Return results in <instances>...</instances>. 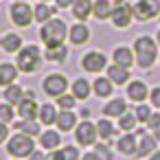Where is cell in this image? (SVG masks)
I'll return each mask as SVG.
<instances>
[{"mask_svg": "<svg viewBox=\"0 0 160 160\" xmlns=\"http://www.w3.org/2000/svg\"><path fill=\"white\" fill-rule=\"evenodd\" d=\"M66 33H68L66 22L59 20V18H53V20L44 22V27H42V31H40V38H42V42H44L48 48H55V46H62V44H64Z\"/></svg>", "mask_w": 160, "mask_h": 160, "instance_id": "cell-1", "label": "cell"}, {"mask_svg": "<svg viewBox=\"0 0 160 160\" xmlns=\"http://www.w3.org/2000/svg\"><path fill=\"white\" fill-rule=\"evenodd\" d=\"M134 53H136V62L140 68H149L156 62V42L147 35L138 38L134 42Z\"/></svg>", "mask_w": 160, "mask_h": 160, "instance_id": "cell-2", "label": "cell"}, {"mask_svg": "<svg viewBox=\"0 0 160 160\" xmlns=\"http://www.w3.org/2000/svg\"><path fill=\"white\" fill-rule=\"evenodd\" d=\"M35 149V142H33V136L29 134H22L18 132L9 142H7V151L13 156V158H29Z\"/></svg>", "mask_w": 160, "mask_h": 160, "instance_id": "cell-3", "label": "cell"}, {"mask_svg": "<svg viewBox=\"0 0 160 160\" xmlns=\"http://www.w3.org/2000/svg\"><path fill=\"white\" fill-rule=\"evenodd\" d=\"M40 51L38 46H24L18 51V70L20 72H33L38 66H40Z\"/></svg>", "mask_w": 160, "mask_h": 160, "instance_id": "cell-4", "label": "cell"}, {"mask_svg": "<svg viewBox=\"0 0 160 160\" xmlns=\"http://www.w3.org/2000/svg\"><path fill=\"white\" fill-rule=\"evenodd\" d=\"M132 7L125 2V0H114L112 2V22H114V27H118V29H125V27H129V22H132Z\"/></svg>", "mask_w": 160, "mask_h": 160, "instance_id": "cell-5", "label": "cell"}, {"mask_svg": "<svg viewBox=\"0 0 160 160\" xmlns=\"http://www.w3.org/2000/svg\"><path fill=\"white\" fill-rule=\"evenodd\" d=\"M9 16H11V22L18 24V27H29L33 22V9L27 5V2H13L11 9H9Z\"/></svg>", "mask_w": 160, "mask_h": 160, "instance_id": "cell-6", "label": "cell"}, {"mask_svg": "<svg viewBox=\"0 0 160 160\" xmlns=\"http://www.w3.org/2000/svg\"><path fill=\"white\" fill-rule=\"evenodd\" d=\"M158 11H160V2H158V0H138V2L134 5V9H132L136 20H142V22L156 18Z\"/></svg>", "mask_w": 160, "mask_h": 160, "instance_id": "cell-7", "label": "cell"}, {"mask_svg": "<svg viewBox=\"0 0 160 160\" xmlns=\"http://www.w3.org/2000/svg\"><path fill=\"white\" fill-rule=\"evenodd\" d=\"M42 86H44V92L48 97H62L68 88V81H66L64 75H48Z\"/></svg>", "mask_w": 160, "mask_h": 160, "instance_id": "cell-8", "label": "cell"}, {"mask_svg": "<svg viewBox=\"0 0 160 160\" xmlns=\"http://www.w3.org/2000/svg\"><path fill=\"white\" fill-rule=\"evenodd\" d=\"M81 66H83V70H88V72H101V70L105 68V55L99 53V51L86 53L83 59H81Z\"/></svg>", "mask_w": 160, "mask_h": 160, "instance_id": "cell-9", "label": "cell"}, {"mask_svg": "<svg viewBox=\"0 0 160 160\" xmlns=\"http://www.w3.org/2000/svg\"><path fill=\"white\" fill-rule=\"evenodd\" d=\"M97 136H99V132H97V125H92L90 121H83L81 125H77V142H81V145H94L97 142Z\"/></svg>", "mask_w": 160, "mask_h": 160, "instance_id": "cell-10", "label": "cell"}, {"mask_svg": "<svg viewBox=\"0 0 160 160\" xmlns=\"http://www.w3.org/2000/svg\"><path fill=\"white\" fill-rule=\"evenodd\" d=\"M18 114L22 116V118H29V121H35V116L40 114V110H38V103H35V99H29V97H24L20 103H18Z\"/></svg>", "mask_w": 160, "mask_h": 160, "instance_id": "cell-11", "label": "cell"}, {"mask_svg": "<svg viewBox=\"0 0 160 160\" xmlns=\"http://www.w3.org/2000/svg\"><path fill=\"white\" fill-rule=\"evenodd\" d=\"M0 46H2L7 53H18L22 48V38L18 33H5L0 38Z\"/></svg>", "mask_w": 160, "mask_h": 160, "instance_id": "cell-12", "label": "cell"}, {"mask_svg": "<svg viewBox=\"0 0 160 160\" xmlns=\"http://www.w3.org/2000/svg\"><path fill=\"white\" fill-rule=\"evenodd\" d=\"M92 0H75L72 2V13L77 20H88V16L92 13Z\"/></svg>", "mask_w": 160, "mask_h": 160, "instance_id": "cell-13", "label": "cell"}, {"mask_svg": "<svg viewBox=\"0 0 160 160\" xmlns=\"http://www.w3.org/2000/svg\"><path fill=\"white\" fill-rule=\"evenodd\" d=\"M18 77V66L13 64H0V86H11Z\"/></svg>", "mask_w": 160, "mask_h": 160, "instance_id": "cell-14", "label": "cell"}, {"mask_svg": "<svg viewBox=\"0 0 160 160\" xmlns=\"http://www.w3.org/2000/svg\"><path fill=\"white\" fill-rule=\"evenodd\" d=\"M108 79H110L112 83L123 86V83L129 79V70L123 68V66H110V68H108Z\"/></svg>", "mask_w": 160, "mask_h": 160, "instance_id": "cell-15", "label": "cell"}, {"mask_svg": "<svg viewBox=\"0 0 160 160\" xmlns=\"http://www.w3.org/2000/svg\"><path fill=\"white\" fill-rule=\"evenodd\" d=\"M127 94H129V99H132V101L140 103V101H145V99H147V86H145L142 81H132V83H129V88H127Z\"/></svg>", "mask_w": 160, "mask_h": 160, "instance_id": "cell-16", "label": "cell"}, {"mask_svg": "<svg viewBox=\"0 0 160 160\" xmlns=\"http://www.w3.org/2000/svg\"><path fill=\"white\" fill-rule=\"evenodd\" d=\"M127 112V103L123 99H114L103 108V116H123Z\"/></svg>", "mask_w": 160, "mask_h": 160, "instance_id": "cell-17", "label": "cell"}, {"mask_svg": "<svg viewBox=\"0 0 160 160\" xmlns=\"http://www.w3.org/2000/svg\"><path fill=\"white\" fill-rule=\"evenodd\" d=\"M118 149H121V153H127V156L136 153V151H138L136 136H132V134H125V136H121V138H118Z\"/></svg>", "mask_w": 160, "mask_h": 160, "instance_id": "cell-18", "label": "cell"}, {"mask_svg": "<svg viewBox=\"0 0 160 160\" xmlns=\"http://www.w3.org/2000/svg\"><path fill=\"white\" fill-rule=\"evenodd\" d=\"M88 38H90V29L86 24H75L70 29V42L72 44H83V42H88Z\"/></svg>", "mask_w": 160, "mask_h": 160, "instance_id": "cell-19", "label": "cell"}, {"mask_svg": "<svg viewBox=\"0 0 160 160\" xmlns=\"http://www.w3.org/2000/svg\"><path fill=\"white\" fill-rule=\"evenodd\" d=\"M114 62H116V66H123V68H129V66L134 64V57H132V51H129V48H125V46H118V48L114 51Z\"/></svg>", "mask_w": 160, "mask_h": 160, "instance_id": "cell-20", "label": "cell"}, {"mask_svg": "<svg viewBox=\"0 0 160 160\" xmlns=\"http://www.w3.org/2000/svg\"><path fill=\"white\" fill-rule=\"evenodd\" d=\"M22 99H24V88H20V86H16V83L7 86V90H5V101H7V103L18 105Z\"/></svg>", "mask_w": 160, "mask_h": 160, "instance_id": "cell-21", "label": "cell"}, {"mask_svg": "<svg viewBox=\"0 0 160 160\" xmlns=\"http://www.w3.org/2000/svg\"><path fill=\"white\" fill-rule=\"evenodd\" d=\"M57 110H55V105H51V103H44L42 108H40V121L44 123V125H53V123H57Z\"/></svg>", "mask_w": 160, "mask_h": 160, "instance_id": "cell-22", "label": "cell"}, {"mask_svg": "<svg viewBox=\"0 0 160 160\" xmlns=\"http://www.w3.org/2000/svg\"><path fill=\"white\" fill-rule=\"evenodd\" d=\"M92 13L99 18V20H105L112 16V2L110 0H97V2L92 5Z\"/></svg>", "mask_w": 160, "mask_h": 160, "instance_id": "cell-23", "label": "cell"}, {"mask_svg": "<svg viewBox=\"0 0 160 160\" xmlns=\"http://www.w3.org/2000/svg\"><path fill=\"white\" fill-rule=\"evenodd\" d=\"M57 127H59L62 132H70V129L75 127V114H72V110H64V112L57 116Z\"/></svg>", "mask_w": 160, "mask_h": 160, "instance_id": "cell-24", "label": "cell"}, {"mask_svg": "<svg viewBox=\"0 0 160 160\" xmlns=\"http://www.w3.org/2000/svg\"><path fill=\"white\" fill-rule=\"evenodd\" d=\"M40 142H42V147H46V149H57L59 147V142H62V138H59V134L57 132H44L42 136H40Z\"/></svg>", "mask_w": 160, "mask_h": 160, "instance_id": "cell-25", "label": "cell"}, {"mask_svg": "<svg viewBox=\"0 0 160 160\" xmlns=\"http://www.w3.org/2000/svg\"><path fill=\"white\" fill-rule=\"evenodd\" d=\"M16 129L22 132V134H29V136H38L40 134V125L35 121H29V118H22L16 123Z\"/></svg>", "mask_w": 160, "mask_h": 160, "instance_id": "cell-26", "label": "cell"}, {"mask_svg": "<svg viewBox=\"0 0 160 160\" xmlns=\"http://www.w3.org/2000/svg\"><path fill=\"white\" fill-rule=\"evenodd\" d=\"M153 147H156V138L153 136H149V134H140V142H138V156H147V153H151L153 151Z\"/></svg>", "mask_w": 160, "mask_h": 160, "instance_id": "cell-27", "label": "cell"}, {"mask_svg": "<svg viewBox=\"0 0 160 160\" xmlns=\"http://www.w3.org/2000/svg\"><path fill=\"white\" fill-rule=\"evenodd\" d=\"M88 94H90V83L86 79H77L72 83V97L75 99H88Z\"/></svg>", "mask_w": 160, "mask_h": 160, "instance_id": "cell-28", "label": "cell"}, {"mask_svg": "<svg viewBox=\"0 0 160 160\" xmlns=\"http://www.w3.org/2000/svg\"><path fill=\"white\" fill-rule=\"evenodd\" d=\"M33 16H35V20H38V22H48V20H51V16H53V9H51L46 2H40V5L35 7Z\"/></svg>", "mask_w": 160, "mask_h": 160, "instance_id": "cell-29", "label": "cell"}, {"mask_svg": "<svg viewBox=\"0 0 160 160\" xmlns=\"http://www.w3.org/2000/svg\"><path fill=\"white\" fill-rule=\"evenodd\" d=\"M66 55H68V51H66V46H64V44L46 51V59H48V62H64V59H66Z\"/></svg>", "mask_w": 160, "mask_h": 160, "instance_id": "cell-30", "label": "cell"}, {"mask_svg": "<svg viewBox=\"0 0 160 160\" xmlns=\"http://www.w3.org/2000/svg\"><path fill=\"white\" fill-rule=\"evenodd\" d=\"M92 88H94V92L99 97H110L112 94V81L110 79H97Z\"/></svg>", "mask_w": 160, "mask_h": 160, "instance_id": "cell-31", "label": "cell"}, {"mask_svg": "<svg viewBox=\"0 0 160 160\" xmlns=\"http://www.w3.org/2000/svg\"><path fill=\"white\" fill-rule=\"evenodd\" d=\"M97 132H99V136H101V138H105V140H108V138H112V136H114V125H112L108 118H101V121L97 123Z\"/></svg>", "mask_w": 160, "mask_h": 160, "instance_id": "cell-32", "label": "cell"}, {"mask_svg": "<svg viewBox=\"0 0 160 160\" xmlns=\"http://www.w3.org/2000/svg\"><path fill=\"white\" fill-rule=\"evenodd\" d=\"M121 121H118V127L123 129V132H132L134 127H136V116H132V114H123V116H118Z\"/></svg>", "mask_w": 160, "mask_h": 160, "instance_id": "cell-33", "label": "cell"}, {"mask_svg": "<svg viewBox=\"0 0 160 160\" xmlns=\"http://www.w3.org/2000/svg\"><path fill=\"white\" fill-rule=\"evenodd\" d=\"M0 121H2V123H11L13 121V108H11V103H0Z\"/></svg>", "mask_w": 160, "mask_h": 160, "instance_id": "cell-34", "label": "cell"}, {"mask_svg": "<svg viewBox=\"0 0 160 160\" xmlns=\"http://www.w3.org/2000/svg\"><path fill=\"white\" fill-rule=\"evenodd\" d=\"M75 97H68V94H62V97H57V103H59V108H64V110H72L75 108Z\"/></svg>", "mask_w": 160, "mask_h": 160, "instance_id": "cell-35", "label": "cell"}, {"mask_svg": "<svg viewBox=\"0 0 160 160\" xmlns=\"http://www.w3.org/2000/svg\"><path fill=\"white\" fill-rule=\"evenodd\" d=\"M134 116H136L138 121H149V116H151V110H149L147 105H142V103H140V105L136 108V114H134Z\"/></svg>", "mask_w": 160, "mask_h": 160, "instance_id": "cell-36", "label": "cell"}, {"mask_svg": "<svg viewBox=\"0 0 160 160\" xmlns=\"http://www.w3.org/2000/svg\"><path fill=\"white\" fill-rule=\"evenodd\" d=\"M62 153H64V160H79V153L75 147H64Z\"/></svg>", "mask_w": 160, "mask_h": 160, "instance_id": "cell-37", "label": "cell"}, {"mask_svg": "<svg viewBox=\"0 0 160 160\" xmlns=\"http://www.w3.org/2000/svg\"><path fill=\"white\" fill-rule=\"evenodd\" d=\"M97 145V142H94ZM97 153L101 156V158H108V160H112V153H110V149L105 147V145H97Z\"/></svg>", "mask_w": 160, "mask_h": 160, "instance_id": "cell-38", "label": "cell"}, {"mask_svg": "<svg viewBox=\"0 0 160 160\" xmlns=\"http://www.w3.org/2000/svg\"><path fill=\"white\" fill-rule=\"evenodd\" d=\"M147 123H149V127H151V129H158V127H160V114H151Z\"/></svg>", "mask_w": 160, "mask_h": 160, "instance_id": "cell-39", "label": "cell"}, {"mask_svg": "<svg viewBox=\"0 0 160 160\" xmlns=\"http://www.w3.org/2000/svg\"><path fill=\"white\" fill-rule=\"evenodd\" d=\"M151 103H153V108H160V88L151 90Z\"/></svg>", "mask_w": 160, "mask_h": 160, "instance_id": "cell-40", "label": "cell"}, {"mask_svg": "<svg viewBox=\"0 0 160 160\" xmlns=\"http://www.w3.org/2000/svg\"><path fill=\"white\" fill-rule=\"evenodd\" d=\"M7 136H9L7 123H2V121H0V142H5V140H7Z\"/></svg>", "mask_w": 160, "mask_h": 160, "instance_id": "cell-41", "label": "cell"}, {"mask_svg": "<svg viewBox=\"0 0 160 160\" xmlns=\"http://www.w3.org/2000/svg\"><path fill=\"white\" fill-rule=\"evenodd\" d=\"M46 160H64V153H62V149L57 151V149H53L48 156H46Z\"/></svg>", "mask_w": 160, "mask_h": 160, "instance_id": "cell-42", "label": "cell"}, {"mask_svg": "<svg viewBox=\"0 0 160 160\" xmlns=\"http://www.w3.org/2000/svg\"><path fill=\"white\" fill-rule=\"evenodd\" d=\"M29 160H46V156H44V153H40V151H33V153L29 156Z\"/></svg>", "mask_w": 160, "mask_h": 160, "instance_id": "cell-43", "label": "cell"}, {"mask_svg": "<svg viewBox=\"0 0 160 160\" xmlns=\"http://www.w3.org/2000/svg\"><path fill=\"white\" fill-rule=\"evenodd\" d=\"M75 2V0H57V7H62V9H66V7H70Z\"/></svg>", "mask_w": 160, "mask_h": 160, "instance_id": "cell-44", "label": "cell"}, {"mask_svg": "<svg viewBox=\"0 0 160 160\" xmlns=\"http://www.w3.org/2000/svg\"><path fill=\"white\" fill-rule=\"evenodd\" d=\"M83 160H101V156H99V153H86Z\"/></svg>", "mask_w": 160, "mask_h": 160, "instance_id": "cell-45", "label": "cell"}, {"mask_svg": "<svg viewBox=\"0 0 160 160\" xmlns=\"http://www.w3.org/2000/svg\"><path fill=\"white\" fill-rule=\"evenodd\" d=\"M81 116H83V118H90V110H88V108H81Z\"/></svg>", "mask_w": 160, "mask_h": 160, "instance_id": "cell-46", "label": "cell"}, {"mask_svg": "<svg viewBox=\"0 0 160 160\" xmlns=\"http://www.w3.org/2000/svg\"><path fill=\"white\" fill-rule=\"evenodd\" d=\"M151 160H160V151H156V153L151 156Z\"/></svg>", "mask_w": 160, "mask_h": 160, "instance_id": "cell-47", "label": "cell"}, {"mask_svg": "<svg viewBox=\"0 0 160 160\" xmlns=\"http://www.w3.org/2000/svg\"><path fill=\"white\" fill-rule=\"evenodd\" d=\"M156 140H158V142H160V127H158V129H156Z\"/></svg>", "mask_w": 160, "mask_h": 160, "instance_id": "cell-48", "label": "cell"}, {"mask_svg": "<svg viewBox=\"0 0 160 160\" xmlns=\"http://www.w3.org/2000/svg\"><path fill=\"white\" fill-rule=\"evenodd\" d=\"M158 42H160V31H158Z\"/></svg>", "mask_w": 160, "mask_h": 160, "instance_id": "cell-49", "label": "cell"}, {"mask_svg": "<svg viewBox=\"0 0 160 160\" xmlns=\"http://www.w3.org/2000/svg\"><path fill=\"white\" fill-rule=\"evenodd\" d=\"M42 2H46V0H42Z\"/></svg>", "mask_w": 160, "mask_h": 160, "instance_id": "cell-50", "label": "cell"}]
</instances>
